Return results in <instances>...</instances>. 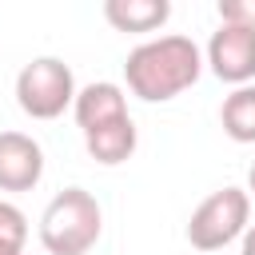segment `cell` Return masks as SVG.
Wrapping results in <instances>:
<instances>
[{"label":"cell","instance_id":"obj_1","mask_svg":"<svg viewBox=\"0 0 255 255\" xmlns=\"http://www.w3.org/2000/svg\"><path fill=\"white\" fill-rule=\"evenodd\" d=\"M199 76H203V52L191 36H179V32L151 36L135 44L124 60L128 92L143 104H167L183 96Z\"/></svg>","mask_w":255,"mask_h":255},{"label":"cell","instance_id":"obj_2","mask_svg":"<svg viewBox=\"0 0 255 255\" xmlns=\"http://www.w3.org/2000/svg\"><path fill=\"white\" fill-rule=\"evenodd\" d=\"M104 211L92 191L64 187L52 195V203L40 215V243L48 255H88L100 243Z\"/></svg>","mask_w":255,"mask_h":255},{"label":"cell","instance_id":"obj_3","mask_svg":"<svg viewBox=\"0 0 255 255\" xmlns=\"http://www.w3.org/2000/svg\"><path fill=\"white\" fill-rule=\"evenodd\" d=\"M76 76L60 56H36L16 76V104L32 120H56L76 100Z\"/></svg>","mask_w":255,"mask_h":255},{"label":"cell","instance_id":"obj_4","mask_svg":"<svg viewBox=\"0 0 255 255\" xmlns=\"http://www.w3.org/2000/svg\"><path fill=\"white\" fill-rule=\"evenodd\" d=\"M251 223V195L243 187H219L211 191L187 219V243L203 255L223 251L231 239H239Z\"/></svg>","mask_w":255,"mask_h":255},{"label":"cell","instance_id":"obj_5","mask_svg":"<svg viewBox=\"0 0 255 255\" xmlns=\"http://www.w3.org/2000/svg\"><path fill=\"white\" fill-rule=\"evenodd\" d=\"M203 64L211 68L215 80H223V84H231V88L255 84V32H251V28L219 24V28L211 32V40H207Z\"/></svg>","mask_w":255,"mask_h":255},{"label":"cell","instance_id":"obj_6","mask_svg":"<svg viewBox=\"0 0 255 255\" xmlns=\"http://www.w3.org/2000/svg\"><path fill=\"white\" fill-rule=\"evenodd\" d=\"M44 179V147L28 131H0V191H32Z\"/></svg>","mask_w":255,"mask_h":255},{"label":"cell","instance_id":"obj_7","mask_svg":"<svg viewBox=\"0 0 255 255\" xmlns=\"http://www.w3.org/2000/svg\"><path fill=\"white\" fill-rule=\"evenodd\" d=\"M72 116H76L80 131H92V128H104L112 120H124L128 116V92L120 84H112V80H96V84L76 92Z\"/></svg>","mask_w":255,"mask_h":255},{"label":"cell","instance_id":"obj_8","mask_svg":"<svg viewBox=\"0 0 255 255\" xmlns=\"http://www.w3.org/2000/svg\"><path fill=\"white\" fill-rule=\"evenodd\" d=\"M104 20L116 32H159L171 20V4L167 0H104Z\"/></svg>","mask_w":255,"mask_h":255},{"label":"cell","instance_id":"obj_9","mask_svg":"<svg viewBox=\"0 0 255 255\" xmlns=\"http://www.w3.org/2000/svg\"><path fill=\"white\" fill-rule=\"evenodd\" d=\"M135 143H139V135H135L131 116H124V120H112V124H104V128L84 131V147H88V155H92L96 163H104V167H116V163L131 159Z\"/></svg>","mask_w":255,"mask_h":255},{"label":"cell","instance_id":"obj_10","mask_svg":"<svg viewBox=\"0 0 255 255\" xmlns=\"http://www.w3.org/2000/svg\"><path fill=\"white\" fill-rule=\"evenodd\" d=\"M219 124H223L227 139H235V143H255V84L231 88V92L223 96Z\"/></svg>","mask_w":255,"mask_h":255},{"label":"cell","instance_id":"obj_11","mask_svg":"<svg viewBox=\"0 0 255 255\" xmlns=\"http://www.w3.org/2000/svg\"><path fill=\"white\" fill-rule=\"evenodd\" d=\"M24 243H28V215L16 203L0 199V251H24Z\"/></svg>","mask_w":255,"mask_h":255},{"label":"cell","instance_id":"obj_12","mask_svg":"<svg viewBox=\"0 0 255 255\" xmlns=\"http://www.w3.org/2000/svg\"><path fill=\"white\" fill-rule=\"evenodd\" d=\"M219 24L231 28H251L255 32V0H219Z\"/></svg>","mask_w":255,"mask_h":255},{"label":"cell","instance_id":"obj_13","mask_svg":"<svg viewBox=\"0 0 255 255\" xmlns=\"http://www.w3.org/2000/svg\"><path fill=\"white\" fill-rule=\"evenodd\" d=\"M243 255H255V223H247L243 231Z\"/></svg>","mask_w":255,"mask_h":255},{"label":"cell","instance_id":"obj_14","mask_svg":"<svg viewBox=\"0 0 255 255\" xmlns=\"http://www.w3.org/2000/svg\"><path fill=\"white\" fill-rule=\"evenodd\" d=\"M251 199H255V163H251V171H247V187H243Z\"/></svg>","mask_w":255,"mask_h":255},{"label":"cell","instance_id":"obj_15","mask_svg":"<svg viewBox=\"0 0 255 255\" xmlns=\"http://www.w3.org/2000/svg\"><path fill=\"white\" fill-rule=\"evenodd\" d=\"M0 255H24V251H0Z\"/></svg>","mask_w":255,"mask_h":255}]
</instances>
